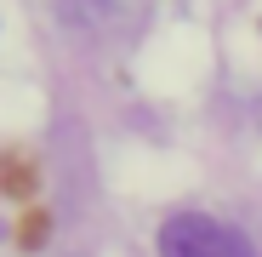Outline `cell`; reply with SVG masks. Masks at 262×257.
<instances>
[{"instance_id":"cell-1","label":"cell","mask_w":262,"mask_h":257,"mask_svg":"<svg viewBox=\"0 0 262 257\" xmlns=\"http://www.w3.org/2000/svg\"><path fill=\"white\" fill-rule=\"evenodd\" d=\"M160 257H256V246L223 218L177 211V218L160 223Z\"/></svg>"}]
</instances>
